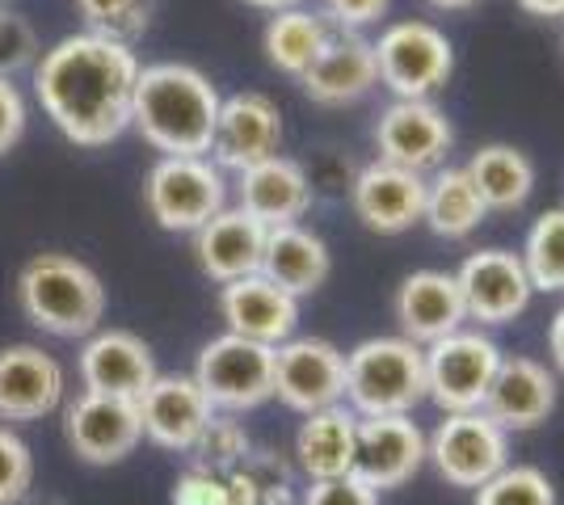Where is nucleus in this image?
I'll return each instance as SVG.
<instances>
[{
  "mask_svg": "<svg viewBox=\"0 0 564 505\" xmlns=\"http://www.w3.org/2000/svg\"><path fill=\"white\" fill-rule=\"evenodd\" d=\"M140 55L97 34H68L34 64V94L59 135L80 147H106L131 127Z\"/></svg>",
  "mask_w": 564,
  "mask_h": 505,
  "instance_id": "1",
  "label": "nucleus"
},
{
  "mask_svg": "<svg viewBox=\"0 0 564 505\" xmlns=\"http://www.w3.org/2000/svg\"><path fill=\"white\" fill-rule=\"evenodd\" d=\"M219 89L194 64H143L131 101V127L161 156H212Z\"/></svg>",
  "mask_w": 564,
  "mask_h": 505,
  "instance_id": "2",
  "label": "nucleus"
},
{
  "mask_svg": "<svg viewBox=\"0 0 564 505\" xmlns=\"http://www.w3.org/2000/svg\"><path fill=\"white\" fill-rule=\"evenodd\" d=\"M22 316L51 337H89L106 316V287L85 262L68 253H39L18 274Z\"/></svg>",
  "mask_w": 564,
  "mask_h": 505,
  "instance_id": "3",
  "label": "nucleus"
},
{
  "mask_svg": "<svg viewBox=\"0 0 564 505\" xmlns=\"http://www.w3.org/2000/svg\"><path fill=\"white\" fill-rule=\"evenodd\" d=\"M425 400V350L392 337H367L346 354V405L358 417H404Z\"/></svg>",
  "mask_w": 564,
  "mask_h": 505,
  "instance_id": "4",
  "label": "nucleus"
},
{
  "mask_svg": "<svg viewBox=\"0 0 564 505\" xmlns=\"http://www.w3.org/2000/svg\"><path fill=\"white\" fill-rule=\"evenodd\" d=\"M371 47H376L379 85L397 101H434V94L455 76V47L447 30L422 18L383 25Z\"/></svg>",
  "mask_w": 564,
  "mask_h": 505,
  "instance_id": "5",
  "label": "nucleus"
},
{
  "mask_svg": "<svg viewBox=\"0 0 564 505\" xmlns=\"http://www.w3.org/2000/svg\"><path fill=\"white\" fill-rule=\"evenodd\" d=\"M143 207L165 232H198L228 207V182L212 156H161L148 168Z\"/></svg>",
  "mask_w": 564,
  "mask_h": 505,
  "instance_id": "6",
  "label": "nucleus"
},
{
  "mask_svg": "<svg viewBox=\"0 0 564 505\" xmlns=\"http://www.w3.org/2000/svg\"><path fill=\"white\" fill-rule=\"evenodd\" d=\"M501 345L485 329H455L451 337L425 345V400L438 413H476L501 366Z\"/></svg>",
  "mask_w": 564,
  "mask_h": 505,
  "instance_id": "7",
  "label": "nucleus"
},
{
  "mask_svg": "<svg viewBox=\"0 0 564 505\" xmlns=\"http://www.w3.org/2000/svg\"><path fill=\"white\" fill-rule=\"evenodd\" d=\"M194 384L212 400L215 413H249L274 400V350L249 341V337L219 333L212 337L198 362H194Z\"/></svg>",
  "mask_w": 564,
  "mask_h": 505,
  "instance_id": "8",
  "label": "nucleus"
},
{
  "mask_svg": "<svg viewBox=\"0 0 564 505\" xmlns=\"http://www.w3.org/2000/svg\"><path fill=\"white\" fill-rule=\"evenodd\" d=\"M425 463L455 488H480L510 463V433L485 409L443 413L434 433H425Z\"/></svg>",
  "mask_w": 564,
  "mask_h": 505,
  "instance_id": "9",
  "label": "nucleus"
},
{
  "mask_svg": "<svg viewBox=\"0 0 564 505\" xmlns=\"http://www.w3.org/2000/svg\"><path fill=\"white\" fill-rule=\"evenodd\" d=\"M455 283L464 295V312L468 320H476V329H501L531 308L535 287L527 278V265L514 249H476L468 253Z\"/></svg>",
  "mask_w": 564,
  "mask_h": 505,
  "instance_id": "10",
  "label": "nucleus"
},
{
  "mask_svg": "<svg viewBox=\"0 0 564 505\" xmlns=\"http://www.w3.org/2000/svg\"><path fill=\"white\" fill-rule=\"evenodd\" d=\"M274 396L304 417L346 405V354L325 337H291L274 345Z\"/></svg>",
  "mask_w": 564,
  "mask_h": 505,
  "instance_id": "11",
  "label": "nucleus"
},
{
  "mask_svg": "<svg viewBox=\"0 0 564 505\" xmlns=\"http://www.w3.org/2000/svg\"><path fill=\"white\" fill-rule=\"evenodd\" d=\"M451 144H455V127L438 101H397L392 97V106H383L376 122L379 161L422 173V177L430 168H443Z\"/></svg>",
  "mask_w": 564,
  "mask_h": 505,
  "instance_id": "12",
  "label": "nucleus"
},
{
  "mask_svg": "<svg viewBox=\"0 0 564 505\" xmlns=\"http://www.w3.org/2000/svg\"><path fill=\"white\" fill-rule=\"evenodd\" d=\"M282 147V110L279 101H270L258 89H245L219 101V119H215L212 140V165L228 173L261 165L270 156H279Z\"/></svg>",
  "mask_w": 564,
  "mask_h": 505,
  "instance_id": "13",
  "label": "nucleus"
},
{
  "mask_svg": "<svg viewBox=\"0 0 564 505\" xmlns=\"http://www.w3.org/2000/svg\"><path fill=\"white\" fill-rule=\"evenodd\" d=\"M64 438H68L72 455L94 463V468L122 463L143 438L140 405L101 396V392H80L64 409Z\"/></svg>",
  "mask_w": 564,
  "mask_h": 505,
  "instance_id": "14",
  "label": "nucleus"
},
{
  "mask_svg": "<svg viewBox=\"0 0 564 505\" xmlns=\"http://www.w3.org/2000/svg\"><path fill=\"white\" fill-rule=\"evenodd\" d=\"M425 468V430L404 417H358V442H354V472L367 488H400Z\"/></svg>",
  "mask_w": 564,
  "mask_h": 505,
  "instance_id": "15",
  "label": "nucleus"
},
{
  "mask_svg": "<svg viewBox=\"0 0 564 505\" xmlns=\"http://www.w3.org/2000/svg\"><path fill=\"white\" fill-rule=\"evenodd\" d=\"M350 207L367 232L400 237L422 223L425 177L388 165V161H371L367 168H358V177L350 182Z\"/></svg>",
  "mask_w": 564,
  "mask_h": 505,
  "instance_id": "16",
  "label": "nucleus"
},
{
  "mask_svg": "<svg viewBox=\"0 0 564 505\" xmlns=\"http://www.w3.org/2000/svg\"><path fill=\"white\" fill-rule=\"evenodd\" d=\"M135 405H140L143 438L177 455H189L198 447V438L215 417L212 400L194 384V375H156Z\"/></svg>",
  "mask_w": 564,
  "mask_h": 505,
  "instance_id": "17",
  "label": "nucleus"
},
{
  "mask_svg": "<svg viewBox=\"0 0 564 505\" xmlns=\"http://www.w3.org/2000/svg\"><path fill=\"white\" fill-rule=\"evenodd\" d=\"M76 371H80L85 392H101V396H118V400H140L152 387V380L161 375L148 341L135 337L131 329L89 333L80 359H76Z\"/></svg>",
  "mask_w": 564,
  "mask_h": 505,
  "instance_id": "18",
  "label": "nucleus"
},
{
  "mask_svg": "<svg viewBox=\"0 0 564 505\" xmlns=\"http://www.w3.org/2000/svg\"><path fill=\"white\" fill-rule=\"evenodd\" d=\"M392 316H397L400 337L413 341V345H422V350L468 325L459 283H455V274H447V270H413L397 287Z\"/></svg>",
  "mask_w": 564,
  "mask_h": 505,
  "instance_id": "19",
  "label": "nucleus"
},
{
  "mask_svg": "<svg viewBox=\"0 0 564 505\" xmlns=\"http://www.w3.org/2000/svg\"><path fill=\"white\" fill-rule=\"evenodd\" d=\"M556 371L527 354H506L497 366V380L485 396V413L506 433H531L556 409Z\"/></svg>",
  "mask_w": 564,
  "mask_h": 505,
  "instance_id": "20",
  "label": "nucleus"
},
{
  "mask_svg": "<svg viewBox=\"0 0 564 505\" xmlns=\"http://www.w3.org/2000/svg\"><path fill=\"white\" fill-rule=\"evenodd\" d=\"M64 405V366L39 345L0 350V421L25 426L43 421Z\"/></svg>",
  "mask_w": 564,
  "mask_h": 505,
  "instance_id": "21",
  "label": "nucleus"
},
{
  "mask_svg": "<svg viewBox=\"0 0 564 505\" xmlns=\"http://www.w3.org/2000/svg\"><path fill=\"white\" fill-rule=\"evenodd\" d=\"M219 316H224L228 333L249 337V341H261L274 350L300 329V299L261 274H249V278L219 287Z\"/></svg>",
  "mask_w": 564,
  "mask_h": 505,
  "instance_id": "22",
  "label": "nucleus"
},
{
  "mask_svg": "<svg viewBox=\"0 0 564 505\" xmlns=\"http://www.w3.org/2000/svg\"><path fill=\"white\" fill-rule=\"evenodd\" d=\"M236 207L245 216H253L265 228H286V223H300L316 198V186L307 177V168L291 156H270L261 165L236 173Z\"/></svg>",
  "mask_w": 564,
  "mask_h": 505,
  "instance_id": "23",
  "label": "nucleus"
},
{
  "mask_svg": "<svg viewBox=\"0 0 564 505\" xmlns=\"http://www.w3.org/2000/svg\"><path fill=\"white\" fill-rule=\"evenodd\" d=\"M304 94L316 106H354L379 85L376 47L371 39L354 34V30H333L325 51L316 55V64L300 76Z\"/></svg>",
  "mask_w": 564,
  "mask_h": 505,
  "instance_id": "24",
  "label": "nucleus"
},
{
  "mask_svg": "<svg viewBox=\"0 0 564 505\" xmlns=\"http://www.w3.org/2000/svg\"><path fill=\"white\" fill-rule=\"evenodd\" d=\"M265 223H258L253 216H245L240 207H224L215 219H207L194 232V257L198 270L228 287L236 278H249L261 270V253H265Z\"/></svg>",
  "mask_w": 564,
  "mask_h": 505,
  "instance_id": "25",
  "label": "nucleus"
},
{
  "mask_svg": "<svg viewBox=\"0 0 564 505\" xmlns=\"http://www.w3.org/2000/svg\"><path fill=\"white\" fill-rule=\"evenodd\" d=\"M261 278H270L274 287L286 295L304 299L329 283L333 253L325 237H316L304 223H286V228H270L265 232V253H261Z\"/></svg>",
  "mask_w": 564,
  "mask_h": 505,
  "instance_id": "26",
  "label": "nucleus"
},
{
  "mask_svg": "<svg viewBox=\"0 0 564 505\" xmlns=\"http://www.w3.org/2000/svg\"><path fill=\"white\" fill-rule=\"evenodd\" d=\"M354 442H358V413L350 405L307 413L295 433V463L307 481H337L354 472Z\"/></svg>",
  "mask_w": 564,
  "mask_h": 505,
  "instance_id": "27",
  "label": "nucleus"
},
{
  "mask_svg": "<svg viewBox=\"0 0 564 505\" xmlns=\"http://www.w3.org/2000/svg\"><path fill=\"white\" fill-rule=\"evenodd\" d=\"M468 177L489 211H518L535 194V161L514 144H485L471 152Z\"/></svg>",
  "mask_w": 564,
  "mask_h": 505,
  "instance_id": "28",
  "label": "nucleus"
},
{
  "mask_svg": "<svg viewBox=\"0 0 564 505\" xmlns=\"http://www.w3.org/2000/svg\"><path fill=\"white\" fill-rule=\"evenodd\" d=\"M485 219H489V207L480 202V194H476L464 165H443L434 168V177H425L422 223L434 237H443V241H468Z\"/></svg>",
  "mask_w": 564,
  "mask_h": 505,
  "instance_id": "29",
  "label": "nucleus"
},
{
  "mask_svg": "<svg viewBox=\"0 0 564 505\" xmlns=\"http://www.w3.org/2000/svg\"><path fill=\"white\" fill-rule=\"evenodd\" d=\"M333 25L325 22V13H312V9H282L265 22L261 34V51H265V64L282 76H300L316 64V55L329 43Z\"/></svg>",
  "mask_w": 564,
  "mask_h": 505,
  "instance_id": "30",
  "label": "nucleus"
},
{
  "mask_svg": "<svg viewBox=\"0 0 564 505\" xmlns=\"http://www.w3.org/2000/svg\"><path fill=\"white\" fill-rule=\"evenodd\" d=\"M518 257L535 290H564V207H547L535 216Z\"/></svg>",
  "mask_w": 564,
  "mask_h": 505,
  "instance_id": "31",
  "label": "nucleus"
},
{
  "mask_svg": "<svg viewBox=\"0 0 564 505\" xmlns=\"http://www.w3.org/2000/svg\"><path fill=\"white\" fill-rule=\"evenodd\" d=\"M156 0H76V13L85 18V30L110 43H135L152 22Z\"/></svg>",
  "mask_w": 564,
  "mask_h": 505,
  "instance_id": "32",
  "label": "nucleus"
},
{
  "mask_svg": "<svg viewBox=\"0 0 564 505\" xmlns=\"http://www.w3.org/2000/svg\"><path fill=\"white\" fill-rule=\"evenodd\" d=\"M476 505H561L556 484L535 463H506L494 481L476 488Z\"/></svg>",
  "mask_w": 564,
  "mask_h": 505,
  "instance_id": "33",
  "label": "nucleus"
},
{
  "mask_svg": "<svg viewBox=\"0 0 564 505\" xmlns=\"http://www.w3.org/2000/svg\"><path fill=\"white\" fill-rule=\"evenodd\" d=\"M253 451V442H249V433H245V426L236 421L232 413H215L212 426L203 430V438H198V447L189 451L194 455V468H212V472H232V468H240L245 463V455Z\"/></svg>",
  "mask_w": 564,
  "mask_h": 505,
  "instance_id": "34",
  "label": "nucleus"
},
{
  "mask_svg": "<svg viewBox=\"0 0 564 505\" xmlns=\"http://www.w3.org/2000/svg\"><path fill=\"white\" fill-rule=\"evenodd\" d=\"M34 484V455L9 426H0V505H18L30 497Z\"/></svg>",
  "mask_w": 564,
  "mask_h": 505,
  "instance_id": "35",
  "label": "nucleus"
},
{
  "mask_svg": "<svg viewBox=\"0 0 564 505\" xmlns=\"http://www.w3.org/2000/svg\"><path fill=\"white\" fill-rule=\"evenodd\" d=\"M39 59V39H34V30L25 18H18L13 9H0V76L22 73Z\"/></svg>",
  "mask_w": 564,
  "mask_h": 505,
  "instance_id": "36",
  "label": "nucleus"
},
{
  "mask_svg": "<svg viewBox=\"0 0 564 505\" xmlns=\"http://www.w3.org/2000/svg\"><path fill=\"white\" fill-rule=\"evenodd\" d=\"M173 505H228V476L212 468H186L173 484Z\"/></svg>",
  "mask_w": 564,
  "mask_h": 505,
  "instance_id": "37",
  "label": "nucleus"
},
{
  "mask_svg": "<svg viewBox=\"0 0 564 505\" xmlns=\"http://www.w3.org/2000/svg\"><path fill=\"white\" fill-rule=\"evenodd\" d=\"M300 505H379V493L367 488L358 476H337V481H307Z\"/></svg>",
  "mask_w": 564,
  "mask_h": 505,
  "instance_id": "38",
  "label": "nucleus"
},
{
  "mask_svg": "<svg viewBox=\"0 0 564 505\" xmlns=\"http://www.w3.org/2000/svg\"><path fill=\"white\" fill-rule=\"evenodd\" d=\"M388 9H392V0H325V22L358 34L362 25H376Z\"/></svg>",
  "mask_w": 564,
  "mask_h": 505,
  "instance_id": "39",
  "label": "nucleus"
},
{
  "mask_svg": "<svg viewBox=\"0 0 564 505\" xmlns=\"http://www.w3.org/2000/svg\"><path fill=\"white\" fill-rule=\"evenodd\" d=\"M22 135H25V97L9 76H0V152H9Z\"/></svg>",
  "mask_w": 564,
  "mask_h": 505,
  "instance_id": "40",
  "label": "nucleus"
},
{
  "mask_svg": "<svg viewBox=\"0 0 564 505\" xmlns=\"http://www.w3.org/2000/svg\"><path fill=\"white\" fill-rule=\"evenodd\" d=\"M527 18H540V22H564V0H514Z\"/></svg>",
  "mask_w": 564,
  "mask_h": 505,
  "instance_id": "41",
  "label": "nucleus"
},
{
  "mask_svg": "<svg viewBox=\"0 0 564 505\" xmlns=\"http://www.w3.org/2000/svg\"><path fill=\"white\" fill-rule=\"evenodd\" d=\"M547 354H552V366L564 375V304L556 308L552 325H547Z\"/></svg>",
  "mask_w": 564,
  "mask_h": 505,
  "instance_id": "42",
  "label": "nucleus"
},
{
  "mask_svg": "<svg viewBox=\"0 0 564 505\" xmlns=\"http://www.w3.org/2000/svg\"><path fill=\"white\" fill-rule=\"evenodd\" d=\"M425 4H430V9H443V13H468L480 0H425Z\"/></svg>",
  "mask_w": 564,
  "mask_h": 505,
  "instance_id": "43",
  "label": "nucleus"
},
{
  "mask_svg": "<svg viewBox=\"0 0 564 505\" xmlns=\"http://www.w3.org/2000/svg\"><path fill=\"white\" fill-rule=\"evenodd\" d=\"M245 4H253V9H265V13H282V9H300L304 0H245Z\"/></svg>",
  "mask_w": 564,
  "mask_h": 505,
  "instance_id": "44",
  "label": "nucleus"
},
{
  "mask_svg": "<svg viewBox=\"0 0 564 505\" xmlns=\"http://www.w3.org/2000/svg\"><path fill=\"white\" fill-rule=\"evenodd\" d=\"M561 51H564V22H561Z\"/></svg>",
  "mask_w": 564,
  "mask_h": 505,
  "instance_id": "45",
  "label": "nucleus"
},
{
  "mask_svg": "<svg viewBox=\"0 0 564 505\" xmlns=\"http://www.w3.org/2000/svg\"><path fill=\"white\" fill-rule=\"evenodd\" d=\"M0 9H9V0H0Z\"/></svg>",
  "mask_w": 564,
  "mask_h": 505,
  "instance_id": "46",
  "label": "nucleus"
}]
</instances>
